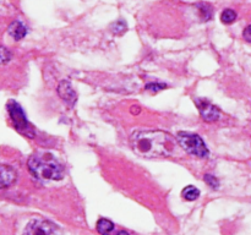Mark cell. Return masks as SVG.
<instances>
[{"mask_svg": "<svg viewBox=\"0 0 251 235\" xmlns=\"http://www.w3.org/2000/svg\"><path fill=\"white\" fill-rule=\"evenodd\" d=\"M181 195H183V197L185 198L186 201H195L196 198H199V196H200V190H199L198 188H195V186L189 185L181 191Z\"/></svg>", "mask_w": 251, "mask_h": 235, "instance_id": "11", "label": "cell"}, {"mask_svg": "<svg viewBox=\"0 0 251 235\" xmlns=\"http://www.w3.org/2000/svg\"><path fill=\"white\" fill-rule=\"evenodd\" d=\"M196 7L199 9V12H200V16L203 21H208L212 17V9L208 4L206 2H201V4L196 5Z\"/></svg>", "mask_w": 251, "mask_h": 235, "instance_id": "12", "label": "cell"}, {"mask_svg": "<svg viewBox=\"0 0 251 235\" xmlns=\"http://www.w3.org/2000/svg\"><path fill=\"white\" fill-rule=\"evenodd\" d=\"M203 180H205V183L207 184L211 188H220V181H218V179L215 178L213 175H211V174H206V175L203 176Z\"/></svg>", "mask_w": 251, "mask_h": 235, "instance_id": "15", "label": "cell"}, {"mask_svg": "<svg viewBox=\"0 0 251 235\" xmlns=\"http://www.w3.org/2000/svg\"><path fill=\"white\" fill-rule=\"evenodd\" d=\"M9 33L15 41H20L27 34V28L21 21H14L9 27Z\"/></svg>", "mask_w": 251, "mask_h": 235, "instance_id": "10", "label": "cell"}, {"mask_svg": "<svg viewBox=\"0 0 251 235\" xmlns=\"http://www.w3.org/2000/svg\"><path fill=\"white\" fill-rule=\"evenodd\" d=\"M97 232L100 235H130L125 230H118L117 227L113 222L105 218H100L97 222Z\"/></svg>", "mask_w": 251, "mask_h": 235, "instance_id": "9", "label": "cell"}, {"mask_svg": "<svg viewBox=\"0 0 251 235\" xmlns=\"http://www.w3.org/2000/svg\"><path fill=\"white\" fill-rule=\"evenodd\" d=\"M243 37H244L245 41L251 43V24H249V26L244 29V32H243Z\"/></svg>", "mask_w": 251, "mask_h": 235, "instance_id": "18", "label": "cell"}, {"mask_svg": "<svg viewBox=\"0 0 251 235\" xmlns=\"http://www.w3.org/2000/svg\"><path fill=\"white\" fill-rule=\"evenodd\" d=\"M127 26H126V22L124 20H119V21H115L110 24V29H112L113 33L115 34H122L126 31Z\"/></svg>", "mask_w": 251, "mask_h": 235, "instance_id": "14", "label": "cell"}, {"mask_svg": "<svg viewBox=\"0 0 251 235\" xmlns=\"http://www.w3.org/2000/svg\"><path fill=\"white\" fill-rule=\"evenodd\" d=\"M221 20H222L223 24H230L237 20V12L232 9H226L225 11L221 14Z\"/></svg>", "mask_w": 251, "mask_h": 235, "instance_id": "13", "label": "cell"}, {"mask_svg": "<svg viewBox=\"0 0 251 235\" xmlns=\"http://www.w3.org/2000/svg\"><path fill=\"white\" fill-rule=\"evenodd\" d=\"M24 235H60V230L50 220L33 219L25 228Z\"/></svg>", "mask_w": 251, "mask_h": 235, "instance_id": "5", "label": "cell"}, {"mask_svg": "<svg viewBox=\"0 0 251 235\" xmlns=\"http://www.w3.org/2000/svg\"><path fill=\"white\" fill-rule=\"evenodd\" d=\"M145 88H146L147 91H151V92H158V91H162L164 90V88H167V85H164V83H147L146 86H145Z\"/></svg>", "mask_w": 251, "mask_h": 235, "instance_id": "17", "label": "cell"}, {"mask_svg": "<svg viewBox=\"0 0 251 235\" xmlns=\"http://www.w3.org/2000/svg\"><path fill=\"white\" fill-rule=\"evenodd\" d=\"M176 141L183 147L184 151H186L191 156H195L198 158H206L210 154L203 140L196 134L180 131L176 135Z\"/></svg>", "mask_w": 251, "mask_h": 235, "instance_id": "3", "label": "cell"}, {"mask_svg": "<svg viewBox=\"0 0 251 235\" xmlns=\"http://www.w3.org/2000/svg\"><path fill=\"white\" fill-rule=\"evenodd\" d=\"M11 59V53L5 47L0 46V65L6 64Z\"/></svg>", "mask_w": 251, "mask_h": 235, "instance_id": "16", "label": "cell"}, {"mask_svg": "<svg viewBox=\"0 0 251 235\" xmlns=\"http://www.w3.org/2000/svg\"><path fill=\"white\" fill-rule=\"evenodd\" d=\"M32 175L41 180H61L64 178V168L58 159L50 153H36L27 162Z\"/></svg>", "mask_w": 251, "mask_h": 235, "instance_id": "2", "label": "cell"}, {"mask_svg": "<svg viewBox=\"0 0 251 235\" xmlns=\"http://www.w3.org/2000/svg\"><path fill=\"white\" fill-rule=\"evenodd\" d=\"M58 94L70 108H73L75 105L76 100H77V95H76V92L74 91L73 86L66 80L60 81V83H59Z\"/></svg>", "mask_w": 251, "mask_h": 235, "instance_id": "7", "label": "cell"}, {"mask_svg": "<svg viewBox=\"0 0 251 235\" xmlns=\"http://www.w3.org/2000/svg\"><path fill=\"white\" fill-rule=\"evenodd\" d=\"M195 104L200 112L201 118L206 122H213L220 119V109L215 104H212L210 100L203 99V98H195Z\"/></svg>", "mask_w": 251, "mask_h": 235, "instance_id": "6", "label": "cell"}, {"mask_svg": "<svg viewBox=\"0 0 251 235\" xmlns=\"http://www.w3.org/2000/svg\"><path fill=\"white\" fill-rule=\"evenodd\" d=\"M130 146L142 158L169 156L174 148L173 137L161 130H141L132 134Z\"/></svg>", "mask_w": 251, "mask_h": 235, "instance_id": "1", "label": "cell"}, {"mask_svg": "<svg viewBox=\"0 0 251 235\" xmlns=\"http://www.w3.org/2000/svg\"><path fill=\"white\" fill-rule=\"evenodd\" d=\"M7 112H9L10 118H11V121L14 124L15 129L20 132V134L26 135L27 137H31L33 139L34 131L33 127L29 125V122L27 121V118L25 115V112L22 110L21 105L19 104L15 100H10L7 103Z\"/></svg>", "mask_w": 251, "mask_h": 235, "instance_id": "4", "label": "cell"}, {"mask_svg": "<svg viewBox=\"0 0 251 235\" xmlns=\"http://www.w3.org/2000/svg\"><path fill=\"white\" fill-rule=\"evenodd\" d=\"M17 173L12 166L0 164V190L11 186L16 181Z\"/></svg>", "mask_w": 251, "mask_h": 235, "instance_id": "8", "label": "cell"}]
</instances>
